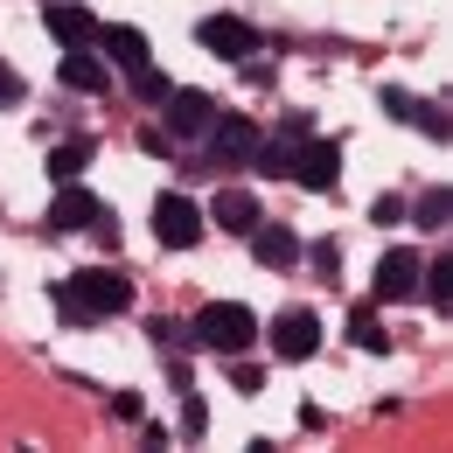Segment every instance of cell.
I'll use <instances>...</instances> for the list:
<instances>
[{
    "label": "cell",
    "mask_w": 453,
    "mask_h": 453,
    "mask_svg": "<svg viewBox=\"0 0 453 453\" xmlns=\"http://www.w3.org/2000/svg\"><path fill=\"white\" fill-rule=\"evenodd\" d=\"M210 224H224L230 237H251V224H258V196H251V188H217Z\"/></svg>",
    "instance_id": "obj_12"
},
{
    "label": "cell",
    "mask_w": 453,
    "mask_h": 453,
    "mask_svg": "<svg viewBox=\"0 0 453 453\" xmlns=\"http://www.w3.org/2000/svg\"><path fill=\"white\" fill-rule=\"evenodd\" d=\"M314 133V112H286L280 119V140H307Z\"/></svg>",
    "instance_id": "obj_25"
},
{
    "label": "cell",
    "mask_w": 453,
    "mask_h": 453,
    "mask_svg": "<svg viewBox=\"0 0 453 453\" xmlns=\"http://www.w3.org/2000/svg\"><path fill=\"white\" fill-rule=\"evenodd\" d=\"M300 258H314V265H321L328 280H342V244H335V237H314V244H307Z\"/></svg>",
    "instance_id": "obj_21"
},
{
    "label": "cell",
    "mask_w": 453,
    "mask_h": 453,
    "mask_svg": "<svg viewBox=\"0 0 453 453\" xmlns=\"http://www.w3.org/2000/svg\"><path fill=\"white\" fill-rule=\"evenodd\" d=\"M244 168H251V174H265V181H293V140H258Z\"/></svg>",
    "instance_id": "obj_15"
},
{
    "label": "cell",
    "mask_w": 453,
    "mask_h": 453,
    "mask_svg": "<svg viewBox=\"0 0 453 453\" xmlns=\"http://www.w3.org/2000/svg\"><path fill=\"white\" fill-rule=\"evenodd\" d=\"M210 119H217V98H210V91H168V133L174 140L210 133Z\"/></svg>",
    "instance_id": "obj_10"
},
{
    "label": "cell",
    "mask_w": 453,
    "mask_h": 453,
    "mask_svg": "<svg viewBox=\"0 0 453 453\" xmlns=\"http://www.w3.org/2000/svg\"><path fill=\"white\" fill-rule=\"evenodd\" d=\"M370 217H377V224H404V203H397V196H377V210H370Z\"/></svg>",
    "instance_id": "obj_27"
},
{
    "label": "cell",
    "mask_w": 453,
    "mask_h": 453,
    "mask_svg": "<svg viewBox=\"0 0 453 453\" xmlns=\"http://www.w3.org/2000/svg\"><path fill=\"white\" fill-rule=\"evenodd\" d=\"M349 335H356V349H370V356H384V349H391V335H384L370 314H356V328H349Z\"/></svg>",
    "instance_id": "obj_23"
},
{
    "label": "cell",
    "mask_w": 453,
    "mask_h": 453,
    "mask_svg": "<svg viewBox=\"0 0 453 453\" xmlns=\"http://www.w3.org/2000/svg\"><path fill=\"white\" fill-rule=\"evenodd\" d=\"M91 224H98V196L77 188V181H57V196H50V230H91Z\"/></svg>",
    "instance_id": "obj_11"
},
{
    "label": "cell",
    "mask_w": 453,
    "mask_h": 453,
    "mask_svg": "<svg viewBox=\"0 0 453 453\" xmlns=\"http://www.w3.org/2000/svg\"><path fill=\"white\" fill-rule=\"evenodd\" d=\"M404 217H411V230H447L453 224V188H426Z\"/></svg>",
    "instance_id": "obj_16"
},
{
    "label": "cell",
    "mask_w": 453,
    "mask_h": 453,
    "mask_svg": "<svg viewBox=\"0 0 453 453\" xmlns=\"http://www.w3.org/2000/svg\"><path fill=\"white\" fill-rule=\"evenodd\" d=\"M273 349H280V363H307L321 349V314L314 307H286L273 321Z\"/></svg>",
    "instance_id": "obj_5"
},
{
    "label": "cell",
    "mask_w": 453,
    "mask_h": 453,
    "mask_svg": "<svg viewBox=\"0 0 453 453\" xmlns=\"http://www.w3.org/2000/svg\"><path fill=\"white\" fill-rule=\"evenodd\" d=\"M293 181L314 188V196H328V188L342 181V147H335V140H307V147H293Z\"/></svg>",
    "instance_id": "obj_7"
},
{
    "label": "cell",
    "mask_w": 453,
    "mask_h": 453,
    "mask_svg": "<svg viewBox=\"0 0 453 453\" xmlns=\"http://www.w3.org/2000/svg\"><path fill=\"white\" fill-rule=\"evenodd\" d=\"M84 168H91V140H63L50 154V181H77Z\"/></svg>",
    "instance_id": "obj_19"
},
{
    "label": "cell",
    "mask_w": 453,
    "mask_h": 453,
    "mask_svg": "<svg viewBox=\"0 0 453 453\" xmlns=\"http://www.w3.org/2000/svg\"><path fill=\"white\" fill-rule=\"evenodd\" d=\"M203 426H210V404H203V397H188V404H181V433H188V440H196V433H203Z\"/></svg>",
    "instance_id": "obj_24"
},
{
    "label": "cell",
    "mask_w": 453,
    "mask_h": 453,
    "mask_svg": "<svg viewBox=\"0 0 453 453\" xmlns=\"http://www.w3.org/2000/svg\"><path fill=\"white\" fill-rule=\"evenodd\" d=\"M98 50H112V63H119V70H126V77H133V70L147 63V35L119 21V28H98Z\"/></svg>",
    "instance_id": "obj_14"
},
{
    "label": "cell",
    "mask_w": 453,
    "mask_h": 453,
    "mask_svg": "<svg viewBox=\"0 0 453 453\" xmlns=\"http://www.w3.org/2000/svg\"><path fill=\"white\" fill-rule=\"evenodd\" d=\"M50 300H57V314H70V321H98V314H126L133 307V286L119 280V273H105V265H84Z\"/></svg>",
    "instance_id": "obj_1"
},
{
    "label": "cell",
    "mask_w": 453,
    "mask_h": 453,
    "mask_svg": "<svg viewBox=\"0 0 453 453\" xmlns=\"http://www.w3.org/2000/svg\"><path fill=\"white\" fill-rule=\"evenodd\" d=\"M154 237H161L168 251H196V244H203V210H196L188 196H161V203H154Z\"/></svg>",
    "instance_id": "obj_3"
},
{
    "label": "cell",
    "mask_w": 453,
    "mask_h": 453,
    "mask_svg": "<svg viewBox=\"0 0 453 453\" xmlns=\"http://www.w3.org/2000/svg\"><path fill=\"white\" fill-rule=\"evenodd\" d=\"M300 251H307V244H300V237H293L286 224H265V217L251 224V258H258L265 273H286V265H293Z\"/></svg>",
    "instance_id": "obj_9"
},
{
    "label": "cell",
    "mask_w": 453,
    "mask_h": 453,
    "mask_svg": "<svg viewBox=\"0 0 453 453\" xmlns=\"http://www.w3.org/2000/svg\"><path fill=\"white\" fill-rule=\"evenodd\" d=\"M168 77H161V70H154V63H140V70H133V98H140V105H168Z\"/></svg>",
    "instance_id": "obj_20"
},
{
    "label": "cell",
    "mask_w": 453,
    "mask_h": 453,
    "mask_svg": "<svg viewBox=\"0 0 453 453\" xmlns=\"http://www.w3.org/2000/svg\"><path fill=\"white\" fill-rule=\"evenodd\" d=\"M57 77L70 84V91H105V63H98V57H84V50H70Z\"/></svg>",
    "instance_id": "obj_17"
},
{
    "label": "cell",
    "mask_w": 453,
    "mask_h": 453,
    "mask_svg": "<svg viewBox=\"0 0 453 453\" xmlns=\"http://www.w3.org/2000/svg\"><path fill=\"white\" fill-rule=\"evenodd\" d=\"M251 147H258V126H251V119H210V168H203V174L244 168Z\"/></svg>",
    "instance_id": "obj_4"
},
{
    "label": "cell",
    "mask_w": 453,
    "mask_h": 453,
    "mask_svg": "<svg viewBox=\"0 0 453 453\" xmlns=\"http://www.w3.org/2000/svg\"><path fill=\"white\" fill-rule=\"evenodd\" d=\"M0 98H21V77H14L7 63H0Z\"/></svg>",
    "instance_id": "obj_28"
},
{
    "label": "cell",
    "mask_w": 453,
    "mask_h": 453,
    "mask_svg": "<svg viewBox=\"0 0 453 453\" xmlns=\"http://www.w3.org/2000/svg\"><path fill=\"white\" fill-rule=\"evenodd\" d=\"M258 384H265V377H258L251 363H237V370H230V391H244V397H251V391H258Z\"/></svg>",
    "instance_id": "obj_26"
},
{
    "label": "cell",
    "mask_w": 453,
    "mask_h": 453,
    "mask_svg": "<svg viewBox=\"0 0 453 453\" xmlns=\"http://www.w3.org/2000/svg\"><path fill=\"white\" fill-rule=\"evenodd\" d=\"M147 335H154V349H161V356H168V349H188V328H181V321H168V314H161V321H147Z\"/></svg>",
    "instance_id": "obj_22"
},
{
    "label": "cell",
    "mask_w": 453,
    "mask_h": 453,
    "mask_svg": "<svg viewBox=\"0 0 453 453\" xmlns=\"http://www.w3.org/2000/svg\"><path fill=\"white\" fill-rule=\"evenodd\" d=\"M42 21H50V35H57L63 50H91V42H98V14H91V7H77V0H50V14H42Z\"/></svg>",
    "instance_id": "obj_8"
},
{
    "label": "cell",
    "mask_w": 453,
    "mask_h": 453,
    "mask_svg": "<svg viewBox=\"0 0 453 453\" xmlns=\"http://www.w3.org/2000/svg\"><path fill=\"white\" fill-rule=\"evenodd\" d=\"M188 342H203L210 356H244L258 342V314L237 307V300H210L196 321H188Z\"/></svg>",
    "instance_id": "obj_2"
},
{
    "label": "cell",
    "mask_w": 453,
    "mask_h": 453,
    "mask_svg": "<svg viewBox=\"0 0 453 453\" xmlns=\"http://www.w3.org/2000/svg\"><path fill=\"white\" fill-rule=\"evenodd\" d=\"M196 42H203L210 57H258V28L237 21V14H203V21H196Z\"/></svg>",
    "instance_id": "obj_6"
},
{
    "label": "cell",
    "mask_w": 453,
    "mask_h": 453,
    "mask_svg": "<svg viewBox=\"0 0 453 453\" xmlns=\"http://www.w3.org/2000/svg\"><path fill=\"white\" fill-rule=\"evenodd\" d=\"M418 293V258L411 251H384L377 265V300H411Z\"/></svg>",
    "instance_id": "obj_13"
},
{
    "label": "cell",
    "mask_w": 453,
    "mask_h": 453,
    "mask_svg": "<svg viewBox=\"0 0 453 453\" xmlns=\"http://www.w3.org/2000/svg\"><path fill=\"white\" fill-rule=\"evenodd\" d=\"M418 280H426V300H433L440 314H453V251L433 258V265H418Z\"/></svg>",
    "instance_id": "obj_18"
}]
</instances>
